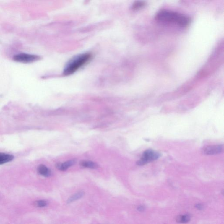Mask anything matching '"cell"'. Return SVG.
Masks as SVG:
<instances>
[{
    "mask_svg": "<svg viewBox=\"0 0 224 224\" xmlns=\"http://www.w3.org/2000/svg\"><path fill=\"white\" fill-rule=\"evenodd\" d=\"M155 18L159 21L176 24L181 27L187 26L190 22V19L185 15L165 10L158 12Z\"/></svg>",
    "mask_w": 224,
    "mask_h": 224,
    "instance_id": "1",
    "label": "cell"
},
{
    "mask_svg": "<svg viewBox=\"0 0 224 224\" xmlns=\"http://www.w3.org/2000/svg\"><path fill=\"white\" fill-rule=\"evenodd\" d=\"M92 55L89 53L79 54L71 59L66 64L64 70L63 74L65 76L74 73L81 67L85 65L91 59Z\"/></svg>",
    "mask_w": 224,
    "mask_h": 224,
    "instance_id": "2",
    "label": "cell"
},
{
    "mask_svg": "<svg viewBox=\"0 0 224 224\" xmlns=\"http://www.w3.org/2000/svg\"><path fill=\"white\" fill-rule=\"evenodd\" d=\"M160 157V154L156 151L152 149H148L144 152L140 160L137 162L139 165H144L146 164L157 160Z\"/></svg>",
    "mask_w": 224,
    "mask_h": 224,
    "instance_id": "3",
    "label": "cell"
},
{
    "mask_svg": "<svg viewBox=\"0 0 224 224\" xmlns=\"http://www.w3.org/2000/svg\"><path fill=\"white\" fill-rule=\"evenodd\" d=\"M40 58V56L33 54L21 53L16 54L13 56L14 61L23 63H30L38 61Z\"/></svg>",
    "mask_w": 224,
    "mask_h": 224,
    "instance_id": "4",
    "label": "cell"
},
{
    "mask_svg": "<svg viewBox=\"0 0 224 224\" xmlns=\"http://www.w3.org/2000/svg\"><path fill=\"white\" fill-rule=\"evenodd\" d=\"M223 145L207 146L203 149V153L206 155H215L223 152Z\"/></svg>",
    "mask_w": 224,
    "mask_h": 224,
    "instance_id": "5",
    "label": "cell"
},
{
    "mask_svg": "<svg viewBox=\"0 0 224 224\" xmlns=\"http://www.w3.org/2000/svg\"><path fill=\"white\" fill-rule=\"evenodd\" d=\"M76 160H70L67 162H64L63 163H58L56 165V168L61 171H65L67 168H70L71 166H73L76 163Z\"/></svg>",
    "mask_w": 224,
    "mask_h": 224,
    "instance_id": "6",
    "label": "cell"
},
{
    "mask_svg": "<svg viewBox=\"0 0 224 224\" xmlns=\"http://www.w3.org/2000/svg\"><path fill=\"white\" fill-rule=\"evenodd\" d=\"M38 173L41 175L48 177L51 175V171L43 165H40L37 168Z\"/></svg>",
    "mask_w": 224,
    "mask_h": 224,
    "instance_id": "7",
    "label": "cell"
},
{
    "mask_svg": "<svg viewBox=\"0 0 224 224\" xmlns=\"http://www.w3.org/2000/svg\"><path fill=\"white\" fill-rule=\"evenodd\" d=\"M14 156L11 155L0 153V165L11 162Z\"/></svg>",
    "mask_w": 224,
    "mask_h": 224,
    "instance_id": "8",
    "label": "cell"
},
{
    "mask_svg": "<svg viewBox=\"0 0 224 224\" xmlns=\"http://www.w3.org/2000/svg\"><path fill=\"white\" fill-rule=\"evenodd\" d=\"M84 195L85 193L83 191H79V192H77L67 199V204H70L81 199L84 196Z\"/></svg>",
    "mask_w": 224,
    "mask_h": 224,
    "instance_id": "9",
    "label": "cell"
},
{
    "mask_svg": "<svg viewBox=\"0 0 224 224\" xmlns=\"http://www.w3.org/2000/svg\"><path fill=\"white\" fill-rule=\"evenodd\" d=\"M80 165L83 167L91 169H96L98 168V165L95 163L89 161H82L80 163Z\"/></svg>",
    "mask_w": 224,
    "mask_h": 224,
    "instance_id": "10",
    "label": "cell"
},
{
    "mask_svg": "<svg viewBox=\"0 0 224 224\" xmlns=\"http://www.w3.org/2000/svg\"><path fill=\"white\" fill-rule=\"evenodd\" d=\"M191 217L188 215H179L176 218V221L181 223H186L190 221Z\"/></svg>",
    "mask_w": 224,
    "mask_h": 224,
    "instance_id": "11",
    "label": "cell"
},
{
    "mask_svg": "<svg viewBox=\"0 0 224 224\" xmlns=\"http://www.w3.org/2000/svg\"><path fill=\"white\" fill-rule=\"evenodd\" d=\"M145 4L144 2L142 1H136L133 5L132 8L134 9H140V8L143 7Z\"/></svg>",
    "mask_w": 224,
    "mask_h": 224,
    "instance_id": "12",
    "label": "cell"
},
{
    "mask_svg": "<svg viewBox=\"0 0 224 224\" xmlns=\"http://www.w3.org/2000/svg\"><path fill=\"white\" fill-rule=\"evenodd\" d=\"M35 204L37 207H43L47 206V203L46 201H44V200H40V201H37L35 202Z\"/></svg>",
    "mask_w": 224,
    "mask_h": 224,
    "instance_id": "13",
    "label": "cell"
},
{
    "mask_svg": "<svg viewBox=\"0 0 224 224\" xmlns=\"http://www.w3.org/2000/svg\"><path fill=\"white\" fill-rule=\"evenodd\" d=\"M196 207L199 210H202L203 209V206L201 204H197L196 205Z\"/></svg>",
    "mask_w": 224,
    "mask_h": 224,
    "instance_id": "14",
    "label": "cell"
},
{
    "mask_svg": "<svg viewBox=\"0 0 224 224\" xmlns=\"http://www.w3.org/2000/svg\"><path fill=\"white\" fill-rule=\"evenodd\" d=\"M145 209V208L144 207L142 206L138 207V208H137V210L140 212H142V211H144Z\"/></svg>",
    "mask_w": 224,
    "mask_h": 224,
    "instance_id": "15",
    "label": "cell"
}]
</instances>
